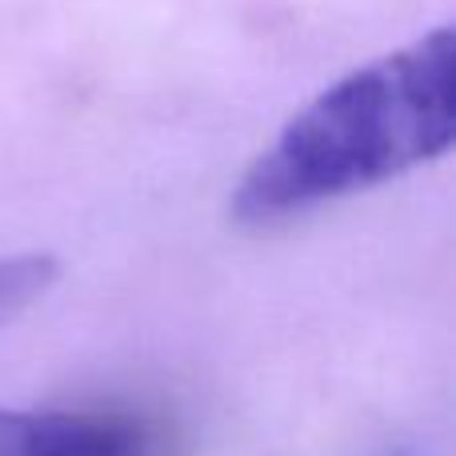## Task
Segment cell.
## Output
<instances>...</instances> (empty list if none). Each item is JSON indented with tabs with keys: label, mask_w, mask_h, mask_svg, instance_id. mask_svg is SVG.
<instances>
[{
	"label": "cell",
	"mask_w": 456,
	"mask_h": 456,
	"mask_svg": "<svg viewBox=\"0 0 456 456\" xmlns=\"http://www.w3.org/2000/svg\"><path fill=\"white\" fill-rule=\"evenodd\" d=\"M61 265L48 252H12L0 256V329L28 313L40 297L56 284Z\"/></svg>",
	"instance_id": "obj_3"
},
{
	"label": "cell",
	"mask_w": 456,
	"mask_h": 456,
	"mask_svg": "<svg viewBox=\"0 0 456 456\" xmlns=\"http://www.w3.org/2000/svg\"><path fill=\"white\" fill-rule=\"evenodd\" d=\"M372 456H417L409 449V444H388V449H380V452H372Z\"/></svg>",
	"instance_id": "obj_4"
},
{
	"label": "cell",
	"mask_w": 456,
	"mask_h": 456,
	"mask_svg": "<svg viewBox=\"0 0 456 456\" xmlns=\"http://www.w3.org/2000/svg\"><path fill=\"white\" fill-rule=\"evenodd\" d=\"M456 141V32L433 28L316 93L228 197L240 228H276L444 157Z\"/></svg>",
	"instance_id": "obj_1"
},
{
	"label": "cell",
	"mask_w": 456,
	"mask_h": 456,
	"mask_svg": "<svg viewBox=\"0 0 456 456\" xmlns=\"http://www.w3.org/2000/svg\"><path fill=\"white\" fill-rule=\"evenodd\" d=\"M0 456H165V441L133 412L0 409Z\"/></svg>",
	"instance_id": "obj_2"
}]
</instances>
